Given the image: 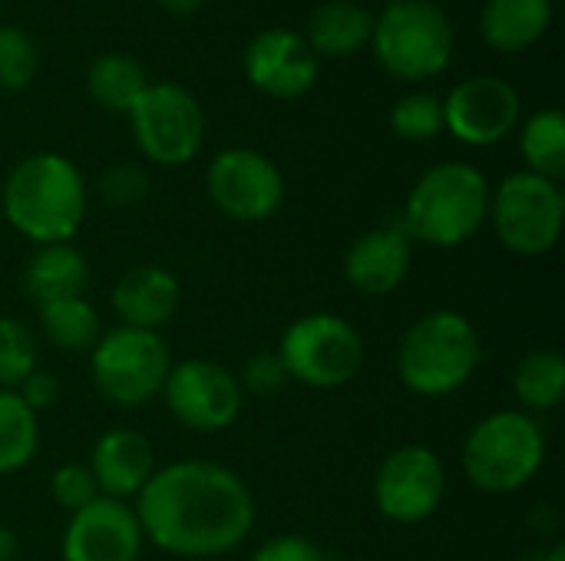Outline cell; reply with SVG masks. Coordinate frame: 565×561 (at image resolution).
I'll list each match as a JSON object with an SVG mask.
<instances>
[{
    "mask_svg": "<svg viewBox=\"0 0 565 561\" xmlns=\"http://www.w3.org/2000/svg\"><path fill=\"white\" fill-rule=\"evenodd\" d=\"M146 542L175 559H218L255 529L258 506L248 483L209 460H179L152 473L132 499Z\"/></svg>",
    "mask_w": 565,
    "mask_h": 561,
    "instance_id": "obj_1",
    "label": "cell"
},
{
    "mask_svg": "<svg viewBox=\"0 0 565 561\" xmlns=\"http://www.w3.org/2000/svg\"><path fill=\"white\" fill-rule=\"evenodd\" d=\"M0 212L7 225L33 245L73 241L86 222L83 172L60 152H33L10 169Z\"/></svg>",
    "mask_w": 565,
    "mask_h": 561,
    "instance_id": "obj_2",
    "label": "cell"
},
{
    "mask_svg": "<svg viewBox=\"0 0 565 561\" xmlns=\"http://www.w3.org/2000/svg\"><path fill=\"white\" fill-rule=\"evenodd\" d=\"M490 192L487 175L460 159H447L430 165L411 188L401 228L414 245L427 248H460L473 241L490 218Z\"/></svg>",
    "mask_w": 565,
    "mask_h": 561,
    "instance_id": "obj_3",
    "label": "cell"
},
{
    "mask_svg": "<svg viewBox=\"0 0 565 561\" xmlns=\"http://www.w3.org/2000/svg\"><path fill=\"white\" fill-rule=\"evenodd\" d=\"M483 364V341L473 321L440 308L417 317L397 344V380L424 400H440L463 390Z\"/></svg>",
    "mask_w": 565,
    "mask_h": 561,
    "instance_id": "obj_4",
    "label": "cell"
},
{
    "mask_svg": "<svg viewBox=\"0 0 565 561\" xmlns=\"http://www.w3.org/2000/svg\"><path fill=\"white\" fill-rule=\"evenodd\" d=\"M546 450V433L536 417L523 410H493L470 427L460 463L473 489L513 496L543 473Z\"/></svg>",
    "mask_w": 565,
    "mask_h": 561,
    "instance_id": "obj_5",
    "label": "cell"
},
{
    "mask_svg": "<svg viewBox=\"0 0 565 561\" xmlns=\"http://www.w3.org/2000/svg\"><path fill=\"white\" fill-rule=\"evenodd\" d=\"M371 50L384 73L404 83H420L447 73L457 36L450 17L434 0H391L374 13Z\"/></svg>",
    "mask_w": 565,
    "mask_h": 561,
    "instance_id": "obj_6",
    "label": "cell"
},
{
    "mask_svg": "<svg viewBox=\"0 0 565 561\" xmlns=\"http://www.w3.org/2000/svg\"><path fill=\"white\" fill-rule=\"evenodd\" d=\"M172 364L175 360L162 334L119 324L99 334L89 350L93 387L106 403L119 410H139L159 400Z\"/></svg>",
    "mask_w": 565,
    "mask_h": 561,
    "instance_id": "obj_7",
    "label": "cell"
},
{
    "mask_svg": "<svg viewBox=\"0 0 565 561\" xmlns=\"http://www.w3.org/2000/svg\"><path fill=\"white\" fill-rule=\"evenodd\" d=\"M275 350L285 364L288 380L311 390H341L364 367L361 331L348 317L331 311L295 317Z\"/></svg>",
    "mask_w": 565,
    "mask_h": 561,
    "instance_id": "obj_8",
    "label": "cell"
},
{
    "mask_svg": "<svg viewBox=\"0 0 565 561\" xmlns=\"http://www.w3.org/2000/svg\"><path fill=\"white\" fill-rule=\"evenodd\" d=\"M490 228L497 241L520 258L550 255L565 225V195L559 182L533 172H513L490 192Z\"/></svg>",
    "mask_w": 565,
    "mask_h": 561,
    "instance_id": "obj_9",
    "label": "cell"
},
{
    "mask_svg": "<svg viewBox=\"0 0 565 561\" xmlns=\"http://www.w3.org/2000/svg\"><path fill=\"white\" fill-rule=\"evenodd\" d=\"M129 126L142 159L166 169L189 165L205 142V109L182 83H149L129 109Z\"/></svg>",
    "mask_w": 565,
    "mask_h": 561,
    "instance_id": "obj_10",
    "label": "cell"
},
{
    "mask_svg": "<svg viewBox=\"0 0 565 561\" xmlns=\"http://www.w3.org/2000/svg\"><path fill=\"white\" fill-rule=\"evenodd\" d=\"M159 400L182 430L202 436L228 430L245 410L238 377L225 364L209 357H189L172 364Z\"/></svg>",
    "mask_w": 565,
    "mask_h": 561,
    "instance_id": "obj_11",
    "label": "cell"
},
{
    "mask_svg": "<svg viewBox=\"0 0 565 561\" xmlns=\"http://www.w3.org/2000/svg\"><path fill=\"white\" fill-rule=\"evenodd\" d=\"M447 496V466L424 446L407 443L391 450L371 483L374 509L394 526H420L437 516Z\"/></svg>",
    "mask_w": 565,
    "mask_h": 561,
    "instance_id": "obj_12",
    "label": "cell"
},
{
    "mask_svg": "<svg viewBox=\"0 0 565 561\" xmlns=\"http://www.w3.org/2000/svg\"><path fill=\"white\" fill-rule=\"evenodd\" d=\"M205 192L225 218L258 225L278 215L285 202V175L265 152L232 145L209 162Z\"/></svg>",
    "mask_w": 565,
    "mask_h": 561,
    "instance_id": "obj_13",
    "label": "cell"
},
{
    "mask_svg": "<svg viewBox=\"0 0 565 561\" xmlns=\"http://www.w3.org/2000/svg\"><path fill=\"white\" fill-rule=\"evenodd\" d=\"M520 93L503 76H470L444 99V129L463 145L487 149L520 126Z\"/></svg>",
    "mask_w": 565,
    "mask_h": 561,
    "instance_id": "obj_14",
    "label": "cell"
},
{
    "mask_svg": "<svg viewBox=\"0 0 565 561\" xmlns=\"http://www.w3.org/2000/svg\"><path fill=\"white\" fill-rule=\"evenodd\" d=\"M142 546L146 536L132 503L96 496L70 516L60 539V555L63 561H139Z\"/></svg>",
    "mask_w": 565,
    "mask_h": 561,
    "instance_id": "obj_15",
    "label": "cell"
},
{
    "mask_svg": "<svg viewBox=\"0 0 565 561\" xmlns=\"http://www.w3.org/2000/svg\"><path fill=\"white\" fill-rule=\"evenodd\" d=\"M248 83L275 99H301L318 83V56L308 40L288 26L262 30L242 56Z\"/></svg>",
    "mask_w": 565,
    "mask_h": 561,
    "instance_id": "obj_16",
    "label": "cell"
},
{
    "mask_svg": "<svg viewBox=\"0 0 565 561\" xmlns=\"http://www.w3.org/2000/svg\"><path fill=\"white\" fill-rule=\"evenodd\" d=\"M411 261H414V241L407 238L401 222H391L358 235L348 245L341 274L358 294L387 298L407 281Z\"/></svg>",
    "mask_w": 565,
    "mask_h": 561,
    "instance_id": "obj_17",
    "label": "cell"
},
{
    "mask_svg": "<svg viewBox=\"0 0 565 561\" xmlns=\"http://www.w3.org/2000/svg\"><path fill=\"white\" fill-rule=\"evenodd\" d=\"M86 466H89V473L96 479L99 496L119 499V503L136 499L142 493V486L152 479V473L159 470L152 443L142 433L126 430V427L106 430L93 443V453H89Z\"/></svg>",
    "mask_w": 565,
    "mask_h": 561,
    "instance_id": "obj_18",
    "label": "cell"
},
{
    "mask_svg": "<svg viewBox=\"0 0 565 561\" xmlns=\"http://www.w3.org/2000/svg\"><path fill=\"white\" fill-rule=\"evenodd\" d=\"M109 304H113L119 327L162 334V327L175 317L182 304V284L169 268L139 265V268H129L113 284Z\"/></svg>",
    "mask_w": 565,
    "mask_h": 561,
    "instance_id": "obj_19",
    "label": "cell"
},
{
    "mask_svg": "<svg viewBox=\"0 0 565 561\" xmlns=\"http://www.w3.org/2000/svg\"><path fill=\"white\" fill-rule=\"evenodd\" d=\"M86 281H89V261L73 241L36 245V251L23 265V291L36 308L83 294Z\"/></svg>",
    "mask_w": 565,
    "mask_h": 561,
    "instance_id": "obj_20",
    "label": "cell"
},
{
    "mask_svg": "<svg viewBox=\"0 0 565 561\" xmlns=\"http://www.w3.org/2000/svg\"><path fill=\"white\" fill-rule=\"evenodd\" d=\"M553 23V0H487L480 10V36L497 53H523L536 46Z\"/></svg>",
    "mask_w": 565,
    "mask_h": 561,
    "instance_id": "obj_21",
    "label": "cell"
},
{
    "mask_svg": "<svg viewBox=\"0 0 565 561\" xmlns=\"http://www.w3.org/2000/svg\"><path fill=\"white\" fill-rule=\"evenodd\" d=\"M374 13L354 0H328L308 17V46L315 56H354L371 46Z\"/></svg>",
    "mask_w": 565,
    "mask_h": 561,
    "instance_id": "obj_22",
    "label": "cell"
},
{
    "mask_svg": "<svg viewBox=\"0 0 565 561\" xmlns=\"http://www.w3.org/2000/svg\"><path fill=\"white\" fill-rule=\"evenodd\" d=\"M565 390V357L556 347H536L523 354L513 370V393L520 410L530 417L553 413L563 403Z\"/></svg>",
    "mask_w": 565,
    "mask_h": 561,
    "instance_id": "obj_23",
    "label": "cell"
},
{
    "mask_svg": "<svg viewBox=\"0 0 565 561\" xmlns=\"http://www.w3.org/2000/svg\"><path fill=\"white\" fill-rule=\"evenodd\" d=\"M149 76L146 66L129 53H103L86 69V93L93 103H99L109 112H126L136 106V99L146 93Z\"/></svg>",
    "mask_w": 565,
    "mask_h": 561,
    "instance_id": "obj_24",
    "label": "cell"
},
{
    "mask_svg": "<svg viewBox=\"0 0 565 561\" xmlns=\"http://www.w3.org/2000/svg\"><path fill=\"white\" fill-rule=\"evenodd\" d=\"M40 334L46 337V344H53L56 350L66 354H89L93 344L103 334L99 324V311L83 298H63V301H50L40 308Z\"/></svg>",
    "mask_w": 565,
    "mask_h": 561,
    "instance_id": "obj_25",
    "label": "cell"
},
{
    "mask_svg": "<svg viewBox=\"0 0 565 561\" xmlns=\"http://www.w3.org/2000/svg\"><path fill=\"white\" fill-rule=\"evenodd\" d=\"M520 155L526 172L559 182L565 175V116L559 109H540L520 126Z\"/></svg>",
    "mask_w": 565,
    "mask_h": 561,
    "instance_id": "obj_26",
    "label": "cell"
},
{
    "mask_svg": "<svg viewBox=\"0 0 565 561\" xmlns=\"http://www.w3.org/2000/svg\"><path fill=\"white\" fill-rule=\"evenodd\" d=\"M36 450L40 417L17 397V390H0V476L26 470Z\"/></svg>",
    "mask_w": 565,
    "mask_h": 561,
    "instance_id": "obj_27",
    "label": "cell"
},
{
    "mask_svg": "<svg viewBox=\"0 0 565 561\" xmlns=\"http://www.w3.org/2000/svg\"><path fill=\"white\" fill-rule=\"evenodd\" d=\"M391 129L404 142H430L444 132V99L417 89L394 103L391 109Z\"/></svg>",
    "mask_w": 565,
    "mask_h": 561,
    "instance_id": "obj_28",
    "label": "cell"
},
{
    "mask_svg": "<svg viewBox=\"0 0 565 561\" xmlns=\"http://www.w3.org/2000/svg\"><path fill=\"white\" fill-rule=\"evenodd\" d=\"M40 367L33 331L17 317H0V390H17Z\"/></svg>",
    "mask_w": 565,
    "mask_h": 561,
    "instance_id": "obj_29",
    "label": "cell"
},
{
    "mask_svg": "<svg viewBox=\"0 0 565 561\" xmlns=\"http://www.w3.org/2000/svg\"><path fill=\"white\" fill-rule=\"evenodd\" d=\"M36 43L20 26H0V89L20 93L36 76Z\"/></svg>",
    "mask_w": 565,
    "mask_h": 561,
    "instance_id": "obj_30",
    "label": "cell"
},
{
    "mask_svg": "<svg viewBox=\"0 0 565 561\" xmlns=\"http://www.w3.org/2000/svg\"><path fill=\"white\" fill-rule=\"evenodd\" d=\"M96 496H99V489H96V479H93L89 466H83V463H63V466L53 470V476H50V499L66 516L79 513Z\"/></svg>",
    "mask_w": 565,
    "mask_h": 561,
    "instance_id": "obj_31",
    "label": "cell"
},
{
    "mask_svg": "<svg viewBox=\"0 0 565 561\" xmlns=\"http://www.w3.org/2000/svg\"><path fill=\"white\" fill-rule=\"evenodd\" d=\"M149 195V175L136 162L109 165L99 179V198L113 208H129Z\"/></svg>",
    "mask_w": 565,
    "mask_h": 561,
    "instance_id": "obj_32",
    "label": "cell"
},
{
    "mask_svg": "<svg viewBox=\"0 0 565 561\" xmlns=\"http://www.w3.org/2000/svg\"><path fill=\"white\" fill-rule=\"evenodd\" d=\"M238 384H242V393H252V397H275L281 393L291 380L285 374V364L278 357V350H258L245 360L242 374H235Z\"/></svg>",
    "mask_w": 565,
    "mask_h": 561,
    "instance_id": "obj_33",
    "label": "cell"
},
{
    "mask_svg": "<svg viewBox=\"0 0 565 561\" xmlns=\"http://www.w3.org/2000/svg\"><path fill=\"white\" fill-rule=\"evenodd\" d=\"M248 561H328V555L318 542L295 536V532H285V536L265 539Z\"/></svg>",
    "mask_w": 565,
    "mask_h": 561,
    "instance_id": "obj_34",
    "label": "cell"
},
{
    "mask_svg": "<svg viewBox=\"0 0 565 561\" xmlns=\"http://www.w3.org/2000/svg\"><path fill=\"white\" fill-rule=\"evenodd\" d=\"M17 397L40 417L43 410H50L56 400H60V380L50 374V370H33L20 387H17Z\"/></svg>",
    "mask_w": 565,
    "mask_h": 561,
    "instance_id": "obj_35",
    "label": "cell"
},
{
    "mask_svg": "<svg viewBox=\"0 0 565 561\" xmlns=\"http://www.w3.org/2000/svg\"><path fill=\"white\" fill-rule=\"evenodd\" d=\"M17 549H20L17 532L10 526H0V561H17Z\"/></svg>",
    "mask_w": 565,
    "mask_h": 561,
    "instance_id": "obj_36",
    "label": "cell"
},
{
    "mask_svg": "<svg viewBox=\"0 0 565 561\" xmlns=\"http://www.w3.org/2000/svg\"><path fill=\"white\" fill-rule=\"evenodd\" d=\"M159 7L169 10V13H175V17H189V13L202 10L205 0H159Z\"/></svg>",
    "mask_w": 565,
    "mask_h": 561,
    "instance_id": "obj_37",
    "label": "cell"
},
{
    "mask_svg": "<svg viewBox=\"0 0 565 561\" xmlns=\"http://www.w3.org/2000/svg\"><path fill=\"white\" fill-rule=\"evenodd\" d=\"M540 561H565V546L563 542H556V546H550L543 555H540Z\"/></svg>",
    "mask_w": 565,
    "mask_h": 561,
    "instance_id": "obj_38",
    "label": "cell"
}]
</instances>
